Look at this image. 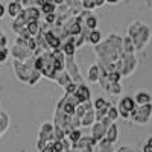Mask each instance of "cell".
<instances>
[{
  "label": "cell",
  "instance_id": "obj_1",
  "mask_svg": "<svg viewBox=\"0 0 152 152\" xmlns=\"http://www.w3.org/2000/svg\"><path fill=\"white\" fill-rule=\"evenodd\" d=\"M128 37L132 40L135 50H143L151 40V29L142 21H132L128 28Z\"/></svg>",
  "mask_w": 152,
  "mask_h": 152
},
{
  "label": "cell",
  "instance_id": "obj_2",
  "mask_svg": "<svg viewBox=\"0 0 152 152\" xmlns=\"http://www.w3.org/2000/svg\"><path fill=\"white\" fill-rule=\"evenodd\" d=\"M94 53L97 55V59L99 61H108V62H116L117 58L120 56V50L116 49L111 43H108L107 40L105 41H100L94 46Z\"/></svg>",
  "mask_w": 152,
  "mask_h": 152
},
{
  "label": "cell",
  "instance_id": "obj_3",
  "mask_svg": "<svg viewBox=\"0 0 152 152\" xmlns=\"http://www.w3.org/2000/svg\"><path fill=\"white\" fill-rule=\"evenodd\" d=\"M114 66H116V70L120 73V76H129L137 67V58L134 53L122 52L117 61L114 62Z\"/></svg>",
  "mask_w": 152,
  "mask_h": 152
},
{
  "label": "cell",
  "instance_id": "obj_4",
  "mask_svg": "<svg viewBox=\"0 0 152 152\" xmlns=\"http://www.w3.org/2000/svg\"><path fill=\"white\" fill-rule=\"evenodd\" d=\"M40 58H41V75L44 78L52 81L53 75L56 73V69H55V58L52 55V50H43L40 53Z\"/></svg>",
  "mask_w": 152,
  "mask_h": 152
},
{
  "label": "cell",
  "instance_id": "obj_5",
  "mask_svg": "<svg viewBox=\"0 0 152 152\" xmlns=\"http://www.w3.org/2000/svg\"><path fill=\"white\" fill-rule=\"evenodd\" d=\"M152 117V104H145V105H137L134 111L131 113L129 119H132L134 123L137 125H146Z\"/></svg>",
  "mask_w": 152,
  "mask_h": 152
},
{
  "label": "cell",
  "instance_id": "obj_6",
  "mask_svg": "<svg viewBox=\"0 0 152 152\" xmlns=\"http://www.w3.org/2000/svg\"><path fill=\"white\" fill-rule=\"evenodd\" d=\"M35 67L28 64V62H24V61H18V59H14V70H15V76H17V79L23 84H28L29 81V76L32 73Z\"/></svg>",
  "mask_w": 152,
  "mask_h": 152
},
{
  "label": "cell",
  "instance_id": "obj_7",
  "mask_svg": "<svg viewBox=\"0 0 152 152\" xmlns=\"http://www.w3.org/2000/svg\"><path fill=\"white\" fill-rule=\"evenodd\" d=\"M66 72L70 75L73 82H76V84H84L85 82L81 72H79L78 64L75 62V56H66Z\"/></svg>",
  "mask_w": 152,
  "mask_h": 152
},
{
  "label": "cell",
  "instance_id": "obj_8",
  "mask_svg": "<svg viewBox=\"0 0 152 152\" xmlns=\"http://www.w3.org/2000/svg\"><path fill=\"white\" fill-rule=\"evenodd\" d=\"M135 102H134V99L129 97V96H126V97H122L120 99V102L117 105V111H119V116H122L123 119H129L131 116V113L134 111L135 108Z\"/></svg>",
  "mask_w": 152,
  "mask_h": 152
},
{
  "label": "cell",
  "instance_id": "obj_9",
  "mask_svg": "<svg viewBox=\"0 0 152 152\" xmlns=\"http://www.w3.org/2000/svg\"><path fill=\"white\" fill-rule=\"evenodd\" d=\"M11 53H12V56H14V59H18V61H26L28 58L34 56V50H31L29 47H23V46L14 44V46H12Z\"/></svg>",
  "mask_w": 152,
  "mask_h": 152
},
{
  "label": "cell",
  "instance_id": "obj_10",
  "mask_svg": "<svg viewBox=\"0 0 152 152\" xmlns=\"http://www.w3.org/2000/svg\"><path fill=\"white\" fill-rule=\"evenodd\" d=\"M53 128L55 125L53 122H43L38 128V138H43V140H50L52 137V132H53Z\"/></svg>",
  "mask_w": 152,
  "mask_h": 152
},
{
  "label": "cell",
  "instance_id": "obj_11",
  "mask_svg": "<svg viewBox=\"0 0 152 152\" xmlns=\"http://www.w3.org/2000/svg\"><path fill=\"white\" fill-rule=\"evenodd\" d=\"M96 146V142H94V138L90 135V137H84V135H81L79 137V140L76 142V143H73L72 145V149H78V151H82V149H88V148H94Z\"/></svg>",
  "mask_w": 152,
  "mask_h": 152
},
{
  "label": "cell",
  "instance_id": "obj_12",
  "mask_svg": "<svg viewBox=\"0 0 152 152\" xmlns=\"http://www.w3.org/2000/svg\"><path fill=\"white\" fill-rule=\"evenodd\" d=\"M44 40H46V43L49 44L50 50L59 49V47H61V40H59V37H58L52 29H49V31L44 32Z\"/></svg>",
  "mask_w": 152,
  "mask_h": 152
},
{
  "label": "cell",
  "instance_id": "obj_13",
  "mask_svg": "<svg viewBox=\"0 0 152 152\" xmlns=\"http://www.w3.org/2000/svg\"><path fill=\"white\" fill-rule=\"evenodd\" d=\"M52 81H55V82H58L62 88H66L70 82H73L72 81V78H70V75L66 72V69L64 70H61V72H56L55 75H53V78H52Z\"/></svg>",
  "mask_w": 152,
  "mask_h": 152
},
{
  "label": "cell",
  "instance_id": "obj_14",
  "mask_svg": "<svg viewBox=\"0 0 152 152\" xmlns=\"http://www.w3.org/2000/svg\"><path fill=\"white\" fill-rule=\"evenodd\" d=\"M75 94L78 96V99L81 100V102H84V100H90L91 97V93H90V88H88L84 84H78V87H76V90H75Z\"/></svg>",
  "mask_w": 152,
  "mask_h": 152
},
{
  "label": "cell",
  "instance_id": "obj_15",
  "mask_svg": "<svg viewBox=\"0 0 152 152\" xmlns=\"http://www.w3.org/2000/svg\"><path fill=\"white\" fill-rule=\"evenodd\" d=\"M105 138H107L110 143H113V145L117 142V138H119V129H117V126H116V123H114V122H111V125L108 126Z\"/></svg>",
  "mask_w": 152,
  "mask_h": 152
},
{
  "label": "cell",
  "instance_id": "obj_16",
  "mask_svg": "<svg viewBox=\"0 0 152 152\" xmlns=\"http://www.w3.org/2000/svg\"><path fill=\"white\" fill-rule=\"evenodd\" d=\"M79 122H81V126H91L94 122H96V117H94V110H88L85 114L79 117Z\"/></svg>",
  "mask_w": 152,
  "mask_h": 152
},
{
  "label": "cell",
  "instance_id": "obj_17",
  "mask_svg": "<svg viewBox=\"0 0 152 152\" xmlns=\"http://www.w3.org/2000/svg\"><path fill=\"white\" fill-rule=\"evenodd\" d=\"M132 99H134L135 105H145V104L152 102V96H151V93H148V91H138Z\"/></svg>",
  "mask_w": 152,
  "mask_h": 152
},
{
  "label": "cell",
  "instance_id": "obj_18",
  "mask_svg": "<svg viewBox=\"0 0 152 152\" xmlns=\"http://www.w3.org/2000/svg\"><path fill=\"white\" fill-rule=\"evenodd\" d=\"M23 11V6H21V3H18V2H12L8 5V8H6V12H8V15L11 17V18H15L20 12Z\"/></svg>",
  "mask_w": 152,
  "mask_h": 152
},
{
  "label": "cell",
  "instance_id": "obj_19",
  "mask_svg": "<svg viewBox=\"0 0 152 152\" xmlns=\"http://www.w3.org/2000/svg\"><path fill=\"white\" fill-rule=\"evenodd\" d=\"M99 66H97V62L96 64H91L90 69H88V75H87V81L88 82H97V78H99Z\"/></svg>",
  "mask_w": 152,
  "mask_h": 152
},
{
  "label": "cell",
  "instance_id": "obj_20",
  "mask_svg": "<svg viewBox=\"0 0 152 152\" xmlns=\"http://www.w3.org/2000/svg\"><path fill=\"white\" fill-rule=\"evenodd\" d=\"M59 49L62 50V53H64L66 56H75V53H76V46L72 41H64Z\"/></svg>",
  "mask_w": 152,
  "mask_h": 152
},
{
  "label": "cell",
  "instance_id": "obj_21",
  "mask_svg": "<svg viewBox=\"0 0 152 152\" xmlns=\"http://www.w3.org/2000/svg\"><path fill=\"white\" fill-rule=\"evenodd\" d=\"M26 29L29 31L31 37H37L38 34L41 32V31H40V20H31V21H28Z\"/></svg>",
  "mask_w": 152,
  "mask_h": 152
},
{
  "label": "cell",
  "instance_id": "obj_22",
  "mask_svg": "<svg viewBox=\"0 0 152 152\" xmlns=\"http://www.w3.org/2000/svg\"><path fill=\"white\" fill-rule=\"evenodd\" d=\"M100 41H102V34H100V31H97V29L90 31V34H88V38H87V43L96 46V44L100 43Z\"/></svg>",
  "mask_w": 152,
  "mask_h": 152
},
{
  "label": "cell",
  "instance_id": "obj_23",
  "mask_svg": "<svg viewBox=\"0 0 152 152\" xmlns=\"http://www.w3.org/2000/svg\"><path fill=\"white\" fill-rule=\"evenodd\" d=\"M55 9H56V5L52 2V0H44L43 5L40 6L41 14H52V12H55Z\"/></svg>",
  "mask_w": 152,
  "mask_h": 152
},
{
  "label": "cell",
  "instance_id": "obj_24",
  "mask_svg": "<svg viewBox=\"0 0 152 152\" xmlns=\"http://www.w3.org/2000/svg\"><path fill=\"white\" fill-rule=\"evenodd\" d=\"M134 50H135V47H134V43H132V40H131L129 37H125V38H123L122 52H125V53H134Z\"/></svg>",
  "mask_w": 152,
  "mask_h": 152
},
{
  "label": "cell",
  "instance_id": "obj_25",
  "mask_svg": "<svg viewBox=\"0 0 152 152\" xmlns=\"http://www.w3.org/2000/svg\"><path fill=\"white\" fill-rule=\"evenodd\" d=\"M84 26H85L87 29H90V31L97 29V18H96L93 14H90V15L84 20Z\"/></svg>",
  "mask_w": 152,
  "mask_h": 152
},
{
  "label": "cell",
  "instance_id": "obj_26",
  "mask_svg": "<svg viewBox=\"0 0 152 152\" xmlns=\"http://www.w3.org/2000/svg\"><path fill=\"white\" fill-rule=\"evenodd\" d=\"M9 128V117H8V114L2 111V114H0V132H6Z\"/></svg>",
  "mask_w": 152,
  "mask_h": 152
},
{
  "label": "cell",
  "instance_id": "obj_27",
  "mask_svg": "<svg viewBox=\"0 0 152 152\" xmlns=\"http://www.w3.org/2000/svg\"><path fill=\"white\" fill-rule=\"evenodd\" d=\"M108 93L113 94V96H120V94H122V85H120V81H119V82H111L110 87H108Z\"/></svg>",
  "mask_w": 152,
  "mask_h": 152
},
{
  "label": "cell",
  "instance_id": "obj_28",
  "mask_svg": "<svg viewBox=\"0 0 152 152\" xmlns=\"http://www.w3.org/2000/svg\"><path fill=\"white\" fill-rule=\"evenodd\" d=\"M43 78V75H41V72L40 70H37V69H34L32 70V73H31V76H29V81H28V85H35L38 81H40Z\"/></svg>",
  "mask_w": 152,
  "mask_h": 152
},
{
  "label": "cell",
  "instance_id": "obj_29",
  "mask_svg": "<svg viewBox=\"0 0 152 152\" xmlns=\"http://www.w3.org/2000/svg\"><path fill=\"white\" fill-rule=\"evenodd\" d=\"M82 134H81V131H79V128H75V129H70L69 132H67V138L70 140V143L73 145V143H76L79 140V137H81Z\"/></svg>",
  "mask_w": 152,
  "mask_h": 152
},
{
  "label": "cell",
  "instance_id": "obj_30",
  "mask_svg": "<svg viewBox=\"0 0 152 152\" xmlns=\"http://www.w3.org/2000/svg\"><path fill=\"white\" fill-rule=\"evenodd\" d=\"M107 117L111 120V122H116L117 120V117H119V111H117V107H110L108 108V111H107Z\"/></svg>",
  "mask_w": 152,
  "mask_h": 152
},
{
  "label": "cell",
  "instance_id": "obj_31",
  "mask_svg": "<svg viewBox=\"0 0 152 152\" xmlns=\"http://www.w3.org/2000/svg\"><path fill=\"white\" fill-rule=\"evenodd\" d=\"M53 138H50V140H47V143L44 145V148L41 149V152H55V149H53Z\"/></svg>",
  "mask_w": 152,
  "mask_h": 152
},
{
  "label": "cell",
  "instance_id": "obj_32",
  "mask_svg": "<svg viewBox=\"0 0 152 152\" xmlns=\"http://www.w3.org/2000/svg\"><path fill=\"white\" fill-rule=\"evenodd\" d=\"M55 20H56V14H55V12H52V14H44V21L47 24H53Z\"/></svg>",
  "mask_w": 152,
  "mask_h": 152
},
{
  "label": "cell",
  "instance_id": "obj_33",
  "mask_svg": "<svg viewBox=\"0 0 152 152\" xmlns=\"http://www.w3.org/2000/svg\"><path fill=\"white\" fill-rule=\"evenodd\" d=\"M8 55H9V50L6 47H0V62H5L8 59Z\"/></svg>",
  "mask_w": 152,
  "mask_h": 152
},
{
  "label": "cell",
  "instance_id": "obj_34",
  "mask_svg": "<svg viewBox=\"0 0 152 152\" xmlns=\"http://www.w3.org/2000/svg\"><path fill=\"white\" fill-rule=\"evenodd\" d=\"M142 152H152V137H149L148 140L145 142V145H143V149H142Z\"/></svg>",
  "mask_w": 152,
  "mask_h": 152
},
{
  "label": "cell",
  "instance_id": "obj_35",
  "mask_svg": "<svg viewBox=\"0 0 152 152\" xmlns=\"http://www.w3.org/2000/svg\"><path fill=\"white\" fill-rule=\"evenodd\" d=\"M8 44V40H6V37L3 35V32L0 31V47H6Z\"/></svg>",
  "mask_w": 152,
  "mask_h": 152
},
{
  "label": "cell",
  "instance_id": "obj_36",
  "mask_svg": "<svg viewBox=\"0 0 152 152\" xmlns=\"http://www.w3.org/2000/svg\"><path fill=\"white\" fill-rule=\"evenodd\" d=\"M21 6L23 8H28V6H35L34 0H21Z\"/></svg>",
  "mask_w": 152,
  "mask_h": 152
},
{
  "label": "cell",
  "instance_id": "obj_37",
  "mask_svg": "<svg viewBox=\"0 0 152 152\" xmlns=\"http://www.w3.org/2000/svg\"><path fill=\"white\" fill-rule=\"evenodd\" d=\"M117 152H137V151H135V149H132L131 146H122Z\"/></svg>",
  "mask_w": 152,
  "mask_h": 152
},
{
  "label": "cell",
  "instance_id": "obj_38",
  "mask_svg": "<svg viewBox=\"0 0 152 152\" xmlns=\"http://www.w3.org/2000/svg\"><path fill=\"white\" fill-rule=\"evenodd\" d=\"M5 14H6V8H5L2 3H0V18H3Z\"/></svg>",
  "mask_w": 152,
  "mask_h": 152
},
{
  "label": "cell",
  "instance_id": "obj_39",
  "mask_svg": "<svg viewBox=\"0 0 152 152\" xmlns=\"http://www.w3.org/2000/svg\"><path fill=\"white\" fill-rule=\"evenodd\" d=\"M119 2H120V0H105V3H111V5H116Z\"/></svg>",
  "mask_w": 152,
  "mask_h": 152
},
{
  "label": "cell",
  "instance_id": "obj_40",
  "mask_svg": "<svg viewBox=\"0 0 152 152\" xmlns=\"http://www.w3.org/2000/svg\"><path fill=\"white\" fill-rule=\"evenodd\" d=\"M52 2H53V3H55V5L58 6V5H61V3H64L66 0H52Z\"/></svg>",
  "mask_w": 152,
  "mask_h": 152
},
{
  "label": "cell",
  "instance_id": "obj_41",
  "mask_svg": "<svg viewBox=\"0 0 152 152\" xmlns=\"http://www.w3.org/2000/svg\"><path fill=\"white\" fill-rule=\"evenodd\" d=\"M14 2H18V3H21V0H14Z\"/></svg>",
  "mask_w": 152,
  "mask_h": 152
},
{
  "label": "cell",
  "instance_id": "obj_42",
  "mask_svg": "<svg viewBox=\"0 0 152 152\" xmlns=\"http://www.w3.org/2000/svg\"><path fill=\"white\" fill-rule=\"evenodd\" d=\"M0 114H2V110H0Z\"/></svg>",
  "mask_w": 152,
  "mask_h": 152
},
{
  "label": "cell",
  "instance_id": "obj_43",
  "mask_svg": "<svg viewBox=\"0 0 152 152\" xmlns=\"http://www.w3.org/2000/svg\"><path fill=\"white\" fill-rule=\"evenodd\" d=\"M0 137H2V132H0Z\"/></svg>",
  "mask_w": 152,
  "mask_h": 152
}]
</instances>
